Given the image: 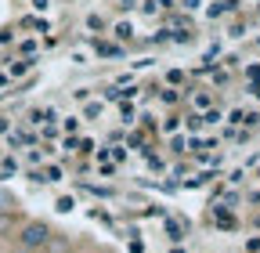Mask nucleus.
Segmentation results:
<instances>
[{
  "label": "nucleus",
  "mask_w": 260,
  "mask_h": 253,
  "mask_svg": "<svg viewBox=\"0 0 260 253\" xmlns=\"http://www.w3.org/2000/svg\"><path fill=\"white\" fill-rule=\"evenodd\" d=\"M29 66H32V58H25V61H18V66H15V69H11V73H15V76H22V73H25V69H29Z\"/></svg>",
  "instance_id": "nucleus-9"
},
{
  "label": "nucleus",
  "mask_w": 260,
  "mask_h": 253,
  "mask_svg": "<svg viewBox=\"0 0 260 253\" xmlns=\"http://www.w3.org/2000/svg\"><path fill=\"white\" fill-rule=\"evenodd\" d=\"M256 228H260V217H256Z\"/></svg>",
  "instance_id": "nucleus-13"
},
{
  "label": "nucleus",
  "mask_w": 260,
  "mask_h": 253,
  "mask_svg": "<svg viewBox=\"0 0 260 253\" xmlns=\"http://www.w3.org/2000/svg\"><path fill=\"white\" fill-rule=\"evenodd\" d=\"M0 170H4V174H15V170H18V163L11 160V155H8V160H4V163H0Z\"/></svg>",
  "instance_id": "nucleus-7"
},
{
  "label": "nucleus",
  "mask_w": 260,
  "mask_h": 253,
  "mask_svg": "<svg viewBox=\"0 0 260 253\" xmlns=\"http://www.w3.org/2000/svg\"><path fill=\"white\" fill-rule=\"evenodd\" d=\"M51 235H54V232H51L47 220H25V225L18 228V246H22L25 253H40Z\"/></svg>",
  "instance_id": "nucleus-1"
},
{
  "label": "nucleus",
  "mask_w": 260,
  "mask_h": 253,
  "mask_svg": "<svg viewBox=\"0 0 260 253\" xmlns=\"http://www.w3.org/2000/svg\"><path fill=\"white\" fill-rule=\"evenodd\" d=\"M130 33H134L130 22H119V25H116V37H119V40H130Z\"/></svg>",
  "instance_id": "nucleus-5"
},
{
  "label": "nucleus",
  "mask_w": 260,
  "mask_h": 253,
  "mask_svg": "<svg viewBox=\"0 0 260 253\" xmlns=\"http://www.w3.org/2000/svg\"><path fill=\"white\" fill-rule=\"evenodd\" d=\"M15 206H18L15 196L8 192V188H0V213H15Z\"/></svg>",
  "instance_id": "nucleus-3"
},
{
  "label": "nucleus",
  "mask_w": 260,
  "mask_h": 253,
  "mask_svg": "<svg viewBox=\"0 0 260 253\" xmlns=\"http://www.w3.org/2000/svg\"><path fill=\"white\" fill-rule=\"evenodd\" d=\"M32 8H37V11H47V0H32Z\"/></svg>",
  "instance_id": "nucleus-12"
},
{
  "label": "nucleus",
  "mask_w": 260,
  "mask_h": 253,
  "mask_svg": "<svg viewBox=\"0 0 260 253\" xmlns=\"http://www.w3.org/2000/svg\"><path fill=\"white\" fill-rule=\"evenodd\" d=\"M246 76H249L253 83H260V66H249V69H246Z\"/></svg>",
  "instance_id": "nucleus-11"
},
{
  "label": "nucleus",
  "mask_w": 260,
  "mask_h": 253,
  "mask_svg": "<svg viewBox=\"0 0 260 253\" xmlns=\"http://www.w3.org/2000/svg\"><path fill=\"white\" fill-rule=\"evenodd\" d=\"M44 249H47V253H69V242H65V239H61V235H51V239H47V246H44Z\"/></svg>",
  "instance_id": "nucleus-2"
},
{
  "label": "nucleus",
  "mask_w": 260,
  "mask_h": 253,
  "mask_svg": "<svg viewBox=\"0 0 260 253\" xmlns=\"http://www.w3.org/2000/svg\"><path fill=\"white\" fill-rule=\"evenodd\" d=\"M191 102H195V105H199V109H206V105H210V94H195V98H191Z\"/></svg>",
  "instance_id": "nucleus-10"
},
{
  "label": "nucleus",
  "mask_w": 260,
  "mask_h": 253,
  "mask_svg": "<svg viewBox=\"0 0 260 253\" xmlns=\"http://www.w3.org/2000/svg\"><path fill=\"white\" fill-rule=\"evenodd\" d=\"M98 54H119V47H116V44H105V40H102V44H98Z\"/></svg>",
  "instance_id": "nucleus-6"
},
{
  "label": "nucleus",
  "mask_w": 260,
  "mask_h": 253,
  "mask_svg": "<svg viewBox=\"0 0 260 253\" xmlns=\"http://www.w3.org/2000/svg\"><path fill=\"white\" fill-rule=\"evenodd\" d=\"M73 206H76V203H73V196H58V203H54V210H58V213H69Z\"/></svg>",
  "instance_id": "nucleus-4"
},
{
  "label": "nucleus",
  "mask_w": 260,
  "mask_h": 253,
  "mask_svg": "<svg viewBox=\"0 0 260 253\" xmlns=\"http://www.w3.org/2000/svg\"><path fill=\"white\" fill-rule=\"evenodd\" d=\"M199 119H203V123H220V112H217V109H210V112H206V116H199Z\"/></svg>",
  "instance_id": "nucleus-8"
},
{
  "label": "nucleus",
  "mask_w": 260,
  "mask_h": 253,
  "mask_svg": "<svg viewBox=\"0 0 260 253\" xmlns=\"http://www.w3.org/2000/svg\"><path fill=\"white\" fill-rule=\"evenodd\" d=\"M174 253H181V249H174Z\"/></svg>",
  "instance_id": "nucleus-14"
}]
</instances>
